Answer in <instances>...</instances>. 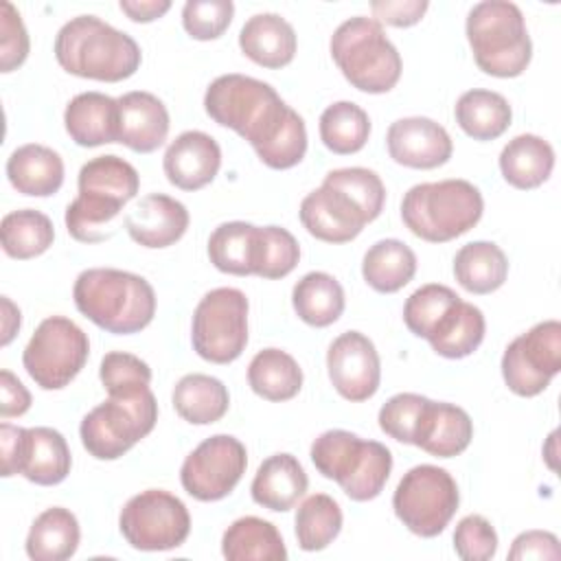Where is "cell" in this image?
<instances>
[{
  "mask_svg": "<svg viewBox=\"0 0 561 561\" xmlns=\"http://www.w3.org/2000/svg\"><path fill=\"white\" fill-rule=\"evenodd\" d=\"M204 110L217 125L248 140L270 169H291L307 153L302 116L261 79L239 72L217 77L206 88Z\"/></svg>",
  "mask_w": 561,
  "mask_h": 561,
  "instance_id": "1",
  "label": "cell"
},
{
  "mask_svg": "<svg viewBox=\"0 0 561 561\" xmlns=\"http://www.w3.org/2000/svg\"><path fill=\"white\" fill-rule=\"evenodd\" d=\"M79 195L66 208L68 234L81 243H99L114 234L112 221L138 195V171L123 158L107 153L79 169Z\"/></svg>",
  "mask_w": 561,
  "mask_h": 561,
  "instance_id": "2",
  "label": "cell"
},
{
  "mask_svg": "<svg viewBox=\"0 0 561 561\" xmlns=\"http://www.w3.org/2000/svg\"><path fill=\"white\" fill-rule=\"evenodd\" d=\"M55 59L75 77L116 83L140 68L142 53L125 31L96 15H77L57 31Z\"/></svg>",
  "mask_w": 561,
  "mask_h": 561,
  "instance_id": "3",
  "label": "cell"
},
{
  "mask_svg": "<svg viewBox=\"0 0 561 561\" xmlns=\"http://www.w3.org/2000/svg\"><path fill=\"white\" fill-rule=\"evenodd\" d=\"M72 298L79 313L114 335L138 333L156 316V291L149 280L116 267L83 270Z\"/></svg>",
  "mask_w": 561,
  "mask_h": 561,
  "instance_id": "4",
  "label": "cell"
},
{
  "mask_svg": "<svg viewBox=\"0 0 561 561\" xmlns=\"http://www.w3.org/2000/svg\"><path fill=\"white\" fill-rule=\"evenodd\" d=\"M482 213V193L460 178L414 184L401 199L405 228L430 243H445L469 232Z\"/></svg>",
  "mask_w": 561,
  "mask_h": 561,
  "instance_id": "5",
  "label": "cell"
},
{
  "mask_svg": "<svg viewBox=\"0 0 561 561\" xmlns=\"http://www.w3.org/2000/svg\"><path fill=\"white\" fill-rule=\"evenodd\" d=\"M465 33L478 68L491 77H519L533 57L522 9L508 0H482L471 7Z\"/></svg>",
  "mask_w": 561,
  "mask_h": 561,
  "instance_id": "6",
  "label": "cell"
},
{
  "mask_svg": "<svg viewBox=\"0 0 561 561\" xmlns=\"http://www.w3.org/2000/svg\"><path fill=\"white\" fill-rule=\"evenodd\" d=\"M311 462L355 502L375 500L392 471V454L379 440L346 430H327L311 443Z\"/></svg>",
  "mask_w": 561,
  "mask_h": 561,
  "instance_id": "7",
  "label": "cell"
},
{
  "mask_svg": "<svg viewBox=\"0 0 561 561\" xmlns=\"http://www.w3.org/2000/svg\"><path fill=\"white\" fill-rule=\"evenodd\" d=\"M329 50L344 79L368 94L390 92L403 70L397 46L375 18L344 20L331 35Z\"/></svg>",
  "mask_w": 561,
  "mask_h": 561,
  "instance_id": "8",
  "label": "cell"
},
{
  "mask_svg": "<svg viewBox=\"0 0 561 561\" xmlns=\"http://www.w3.org/2000/svg\"><path fill=\"white\" fill-rule=\"evenodd\" d=\"M158 421V403L151 388L127 397H107L92 408L81 425L83 447L96 460H116L142 440Z\"/></svg>",
  "mask_w": 561,
  "mask_h": 561,
  "instance_id": "9",
  "label": "cell"
},
{
  "mask_svg": "<svg viewBox=\"0 0 561 561\" xmlns=\"http://www.w3.org/2000/svg\"><path fill=\"white\" fill-rule=\"evenodd\" d=\"M460 504L458 484L451 473L436 465H416L399 480L392 508L401 524L419 537L440 535Z\"/></svg>",
  "mask_w": 561,
  "mask_h": 561,
  "instance_id": "10",
  "label": "cell"
},
{
  "mask_svg": "<svg viewBox=\"0 0 561 561\" xmlns=\"http://www.w3.org/2000/svg\"><path fill=\"white\" fill-rule=\"evenodd\" d=\"M88 355L85 331L66 316H48L31 335L22 364L42 390H61L81 373Z\"/></svg>",
  "mask_w": 561,
  "mask_h": 561,
  "instance_id": "11",
  "label": "cell"
},
{
  "mask_svg": "<svg viewBox=\"0 0 561 561\" xmlns=\"http://www.w3.org/2000/svg\"><path fill=\"white\" fill-rule=\"evenodd\" d=\"M248 309L241 289L217 287L204 294L191 322L195 353L210 364L234 362L248 344Z\"/></svg>",
  "mask_w": 561,
  "mask_h": 561,
  "instance_id": "12",
  "label": "cell"
},
{
  "mask_svg": "<svg viewBox=\"0 0 561 561\" xmlns=\"http://www.w3.org/2000/svg\"><path fill=\"white\" fill-rule=\"evenodd\" d=\"M118 528L125 541L145 552L180 548L191 533L186 504L169 491L147 489L129 497L118 515Z\"/></svg>",
  "mask_w": 561,
  "mask_h": 561,
  "instance_id": "13",
  "label": "cell"
},
{
  "mask_svg": "<svg viewBox=\"0 0 561 561\" xmlns=\"http://www.w3.org/2000/svg\"><path fill=\"white\" fill-rule=\"evenodd\" d=\"M561 370V322L543 320L517 335L502 355V377L517 397L541 394Z\"/></svg>",
  "mask_w": 561,
  "mask_h": 561,
  "instance_id": "14",
  "label": "cell"
},
{
  "mask_svg": "<svg viewBox=\"0 0 561 561\" xmlns=\"http://www.w3.org/2000/svg\"><path fill=\"white\" fill-rule=\"evenodd\" d=\"M248 467L245 445L230 434L202 440L182 462L180 482L199 502H217L234 491Z\"/></svg>",
  "mask_w": 561,
  "mask_h": 561,
  "instance_id": "15",
  "label": "cell"
},
{
  "mask_svg": "<svg viewBox=\"0 0 561 561\" xmlns=\"http://www.w3.org/2000/svg\"><path fill=\"white\" fill-rule=\"evenodd\" d=\"M327 370L337 394L353 403L370 399L381 381L379 353L359 331H344L329 344Z\"/></svg>",
  "mask_w": 561,
  "mask_h": 561,
  "instance_id": "16",
  "label": "cell"
},
{
  "mask_svg": "<svg viewBox=\"0 0 561 561\" xmlns=\"http://www.w3.org/2000/svg\"><path fill=\"white\" fill-rule=\"evenodd\" d=\"M386 147L397 164L436 169L451 158L454 142L443 125L427 116L399 118L388 127Z\"/></svg>",
  "mask_w": 561,
  "mask_h": 561,
  "instance_id": "17",
  "label": "cell"
},
{
  "mask_svg": "<svg viewBox=\"0 0 561 561\" xmlns=\"http://www.w3.org/2000/svg\"><path fill=\"white\" fill-rule=\"evenodd\" d=\"M221 167V149L217 140L199 129L175 136L164 151L162 169L167 180L182 191H199L215 180Z\"/></svg>",
  "mask_w": 561,
  "mask_h": 561,
  "instance_id": "18",
  "label": "cell"
},
{
  "mask_svg": "<svg viewBox=\"0 0 561 561\" xmlns=\"http://www.w3.org/2000/svg\"><path fill=\"white\" fill-rule=\"evenodd\" d=\"M298 213L307 232L327 243L353 241L368 224L344 193L327 184L307 193Z\"/></svg>",
  "mask_w": 561,
  "mask_h": 561,
  "instance_id": "19",
  "label": "cell"
},
{
  "mask_svg": "<svg viewBox=\"0 0 561 561\" xmlns=\"http://www.w3.org/2000/svg\"><path fill=\"white\" fill-rule=\"evenodd\" d=\"M188 221L191 217L182 202L164 193H149L127 213L125 228L138 245L160 250L180 241Z\"/></svg>",
  "mask_w": 561,
  "mask_h": 561,
  "instance_id": "20",
  "label": "cell"
},
{
  "mask_svg": "<svg viewBox=\"0 0 561 561\" xmlns=\"http://www.w3.org/2000/svg\"><path fill=\"white\" fill-rule=\"evenodd\" d=\"M118 101V142L136 153H151L169 136L167 105L151 92L134 90Z\"/></svg>",
  "mask_w": 561,
  "mask_h": 561,
  "instance_id": "21",
  "label": "cell"
},
{
  "mask_svg": "<svg viewBox=\"0 0 561 561\" xmlns=\"http://www.w3.org/2000/svg\"><path fill=\"white\" fill-rule=\"evenodd\" d=\"M473 438L471 416L454 403L427 399L414 432V445L436 458L462 454Z\"/></svg>",
  "mask_w": 561,
  "mask_h": 561,
  "instance_id": "22",
  "label": "cell"
},
{
  "mask_svg": "<svg viewBox=\"0 0 561 561\" xmlns=\"http://www.w3.org/2000/svg\"><path fill=\"white\" fill-rule=\"evenodd\" d=\"M239 48L254 64L276 70L291 64L298 39L294 26L278 13H256L241 26Z\"/></svg>",
  "mask_w": 561,
  "mask_h": 561,
  "instance_id": "23",
  "label": "cell"
},
{
  "mask_svg": "<svg viewBox=\"0 0 561 561\" xmlns=\"http://www.w3.org/2000/svg\"><path fill=\"white\" fill-rule=\"evenodd\" d=\"M64 125L79 147L118 142V101L94 90L81 92L68 101Z\"/></svg>",
  "mask_w": 561,
  "mask_h": 561,
  "instance_id": "24",
  "label": "cell"
},
{
  "mask_svg": "<svg viewBox=\"0 0 561 561\" xmlns=\"http://www.w3.org/2000/svg\"><path fill=\"white\" fill-rule=\"evenodd\" d=\"M72 467L70 447L53 427H24L20 473L39 486H53L68 478Z\"/></svg>",
  "mask_w": 561,
  "mask_h": 561,
  "instance_id": "25",
  "label": "cell"
},
{
  "mask_svg": "<svg viewBox=\"0 0 561 561\" xmlns=\"http://www.w3.org/2000/svg\"><path fill=\"white\" fill-rule=\"evenodd\" d=\"M309 478L291 454H274L265 458L250 484L252 500L270 511L285 513L307 493Z\"/></svg>",
  "mask_w": 561,
  "mask_h": 561,
  "instance_id": "26",
  "label": "cell"
},
{
  "mask_svg": "<svg viewBox=\"0 0 561 561\" xmlns=\"http://www.w3.org/2000/svg\"><path fill=\"white\" fill-rule=\"evenodd\" d=\"M261 254L263 228L254 224L226 221L219 224L208 239V259L224 274H259Z\"/></svg>",
  "mask_w": 561,
  "mask_h": 561,
  "instance_id": "27",
  "label": "cell"
},
{
  "mask_svg": "<svg viewBox=\"0 0 561 561\" xmlns=\"http://www.w3.org/2000/svg\"><path fill=\"white\" fill-rule=\"evenodd\" d=\"M7 178L22 195L48 197L64 184V160L55 149L28 142L9 156Z\"/></svg>",
  "mask_w": 561,
  "mask_h": 561,
  "instance_id": "28",
  "label": "cell"
},
{
  "mask_svg": "<svg viewBox=\"0 0 561 561\" xmlns=\"http://www.w3.org/2000/svg\"><path fill=\"white\" fill-rule=\"evenodd\" d=\"M554 167V149L537 134H519L511 138L500 153L502 178L519 188L530 191L541 186Z\"/></svg>",
  "mask_w": 561,
  "mask_h": 561,
  "instance_id": "29",
  "label": "cell"
},
{
  "mask_svg": "<svg viewBox=\"0 0 561 561\" xmlns=\"http://www.w3.org/2000/svg\"><path fill=\"white\" fill-rule=\"evenodd\" d=\"M486 320L484 313L462 298L436 322L427 335L436 355L447 359H462L471 355L484 340Z\"/></svg>",
  "mask_w": 561,
  "mask_h": 561,
  "instance_id": "30",
  "label": "cell"
},
{
  "mask_svg": "<svg viewBox=\"0 0 561 561\" xmlns=\"http://www.w3.org/2000/svg\"><path fill=\"white\" fill-rule=\"evenodd\" d=\"M221 554L228 561H285L287 548L278 528L261 517L234 519L221 537Z\"/></svg>",
  "mask_w": 561,
  "mask_h": 561,
  "instance_id": "31",
  "label": "cell"
},
{
  "mask_svg": "<svg viewBox=\"0 0 561 561\" xmlns=\"http://www.w3.org/2000/svg\"><path fill=\"white\" fill-rule=\"evenodd\" d=\"M81 530L75 513L50 506L35 517L26 535V554L33 561H66L79 548Z\"/></svg>",
  "mask_w": 561,
  "mask_h": 561,
  "instance_id": "32",
  "label": "cell"
},
{
  "mask_svg": "<svg viewBox=\"0 0 561 561\" xmlns=\"http://www.w3.org/2000/svg\"><path fill=\"white\" fill-rule=\"evenodd\" d=\"M454 276L469 294H491L508 276V259L493 241L465 243L454 256Z\"/></svg>",
  "mask_w": 561,
  "mask_h": 561,
  "instance_id": "33",
  "label": "cell"
},
{
  "mask_svg": "<svg viewBox=\"0 0 561 561\" xmlns=\"http://www.w3.org/2000/svg\"><path fill=\"white\" fill-rule=\"evenodd\" d=\"M171 401L186 423L210 425L228 412L230 394L221 379L204 373H191L175 383Z\"/></svg>",
  "mask_w": 561,
  "mask_h": 561,
  "instance_id": "34",
  "label": "cell"
},
{
  "mask_svg": "<svg viewBox=\"0 0 561 561\" xmlns=\"http://www.w3.org/2000/svg\"><path fill=\"white\" fill-rule=\"evenodd\" d=\"M456 123L473 140H495L500 138L513 118L508 101L493 90L473 88L460 94L454 107Z\"/></svg>",
  "mask_w": 561,
  "mask_h": 561,
  "instance_id": "35",
  "label": "cell"
},
{
  "mask_svg": "<svg viewBox=\"0 0 561 561\" xmlns=\"http://www.w3.org/2000/svg\"><path fill=\"white\" fill-rule=\"evenodd\" d=\"M416 274V254L399 239H381L373 243L362 261L364 280L379 294L403 289Z\"/></svg>",
  "mask_w": 561,
  "mask_h": 561,
  "instance_id": "36",
  "label": "cell"
},
{
  "mask_svg": "<svg viewBox=\"0 0 561 561\" xmlns=\"http://www.w3.org/2000/svg\"><path fill=\"white\" fill-rule=\"evenodd\" d=\"M344 289L327 272L305 274L291 289V305L296 316L309 327H329L344 311Z\"/></svg>",
  "mask_w": 561,
  "mask_h": 561,
  "instance_id": "37",
  "label": "cell"
},
{
  "mask_svg": "<svg viewBox=\"0 0 561 561\" xmlns=\"http://www.w3.org/2000/svg\"><path fill=\"white\" fill-rule=\"evenodd\" d=\"M248 383L265 401H289L302 388V370L289 353L263 348L248 366Z\"/></svg>",
  "mask_w": 561,
  "mask_h": 561,
  "instance_id": "38",
  "label": "cell"
},
{
  "mask_svg": "<svg viewBox=\"0 0 561 561\" xmlns=\"http://www.w3.org/2000/svg\"><path fill=\"white\" fill-rule=\"evenodd\" d=\"M2 250L7 256L26 261L44 254L55 239V228L48 215L35 208L11 210L0 221Z\"/></svg>",
  "mask_w": 561,
  "mask_h": 561,
  "instance_id": "39",
  "label": "cell"
},
{
  "mask_svg": "<svg viewBox=\"0 0 561 561\" xmlns=\"http://www.w3.org/2000/svg\"><path fill=\"white\" fill-rule=\"evenodd\" d=\"M320 140L337 156L357 153L370 136L368 114L353 101H335L320 114Z\"/></svg>",
  "mask_w": 561,
  "mask_h": 561,
  "instance_id": "40",
  "label": "cell"
},
{
  "mask_svg": "<svg viewBox=\"0 0 561 561\" xmlns=\"http://www.w3.org/2000/svg\"><path fill=\"white\" fill-rule=\"evenodd\" d=\"M342 508L327 493L309 495L296 511V539L300 550H324L342 530Z\"/></svg>",
  "mask_w": 561,
  "mask_h": 561,
  "instance_id": "41",
  "label": "cell"
},
{
  "mask_svg": "<svg viewBox=\"0 0 561 561\" xmlns=\"http://www.w3.org/2000/svg\"><path fill=\"white\" fill-rule=\"evenodd\" d=\"M327 186L337 188L340 193H344L366 217V221L370 224L373 219H377L383 210V202H386V188L381 178L364 167H344V169H333L324 175Z\"/></svg>",
  "mask_w": 561,
  "mask_h": 561,
  "instance_id": "42",
  "label": "cell"
},
{
  "mask_svg": "<svg viewBox=\"0 0 561 561\" xmlns=\"http://www.w3.org/2000/svg\"><path fill=\"white\" fill-rule=\"evenodd\" d=\"M460 300V296L438 283H427L410 294V298L403 305V322L405 327L416 335L425 337L432 333L436 322Z\"/></svg>",
  "mask_w": 561,
  "mask_h": 561,
  "instance_id": "43",
  "label": "cell"
},
{
  "mask_svg": "<svg viewBox=\"0 0 561 561\" xmlns=\"http://www.w3.org/2000/svg\"><path fill=\"white\" fill-rule=\"evenodd\" d=\"M99 377L110 397H127L149 388L151 368L131 353L112 351L103 355Z\"/></svg>",
  "mask_w": 561,
  "mask_h": 561,
  "instance_id": "44",
  "label": "cell"
},
{
  "mask_svg": "<svg viewBox=\"0 0 561 561\" xmlns=\"http://www.w3.org/2000/svg\"><path fill=\"white\" fill-rule=\"evenodd\" d=\"M234 15L230 0H188L182 7L184 31L199 42L217 39L226 33Z\"/></svg>",
  "mask_w": 561,
  "mask_h": 561,
  "instance_id": "45",
  "label": "cell"
},
{
  "mask_svg": "<svg viewBox=\"0 0 561 561\" xmlns=\"http://www.w3.org/2000/svg\"><path fill=\"white\" fill-rule=\"evenodd\" d=\"M425 401H427V397L416 394V392H399V394L390 397L381 405L379 416H377L381 432L399 443L414 445V432H416L419 416H421Z\"/></svg>",
  "mask_w": 561,
  "mask_h": 561,
  "instance_id": "46",
  "label": "cell"
},
{
  "mask_svg": "<svg viewBox=\"0 0 561 561\" xmlns=\"http://www.w3.org/2000/svg\"><path fill=\"white\" fill-rule=\"evenodd\" d=\"M300 259V245L296 237L280 226H263V254H261V278H285Z\"/></svg>",
  "mask_w": 561,
  "mask_h": 561,
  "instance_id": "47",
  "label": "cell"
},
{
  "mask_svg": "<svg viewBox=\"0 0 561 561\" xmlns=\"http://www.w3.org/2000/svg\"><path fill=\"white\" fill-rule=\"evenodd\" d=\"M454 550L465 561H489L497 552V533L482 515H467L456 524Z\"/></svg>",
  "mask_w": 561,
  "mask_h": 561,
  "instance_id": "48",
  "label": "cell"
},
{
  "mask_svg": "<svg viewBox=\"0 0 561 561\" xmlns=\"http://www.w3.org/2000/svg\"><path fill=\"white\" fill-rule=\"evenodd\" d=\"M31 50V39L20 11L9 2H0V70L11 72L20 68Z\"/></svg>",
  "mask_w": 561,
  "mask_h": 561,
  "instance_id": "49",
  "label": "cell"
},
{
  "mask_svg": "<svg viewBox=\"0 0 561 561\" xmlns=\"http://www.w3.org/2000/svg\"><path fill=\"white\" fill-rule=\"evenodd\" d=\"M561 557L557 535L548 530H526L513 539L508 550L511 561H526V559H550L557 561Z\"/></svg>",
  "mask_w": 561,
  "mask_h": 561,
  "instance_id": "50",
  "label": "cell"
},
{
  "mask_svg": "<svg viewBox=\"0 0 561 561\" xmlns=\"http://www.w3.org/2000/svg\"><path fill=\"white\" fill-rule=\"evenodd\" d=\"M427 0H375L370 2V11L375 20L381 24H390L397 28L412 26L421 22L427 11Z\"/></svg>",
  "mask_w": 561,
  "mask_h": 561,
  "instance_id": "51",
  "label": "cell"
},
{
  "mask_svg": "<svg viewBox=\"0 0 561 561\" xmlns=\"http://www.w3.org/2000/svg\"><path fill=\"white\" fill-rule=\"evenodd\" d=\"M31 408V392L24 388V383L11 373L0 370V416H22Z\"/></svg>",
  "mask_w": 561,
  "mask_h": 561,
  "instance_id": "52",
  "label": "cell"
},
{
  "mask_svg": "<svg viewBox=\"0 0 561 561\" xmlns=\"http://www.w3.org/2000/svg\"><path fill=\"white\" fill-rule=\"evenodd\" d=\"M24 427L2 423L0 425V447H2V478L20 473V454H22Z\"/></svg>",
  "mask_w": 561,
  "mask_h": 561,
  "instance_id": "53",
  "label": "cell"
},
{
  "mask_svg": "<svg viewBox=\"0 0 561 561\" xmlns=\"http://www.w3.org/2000/svg\"><path fill=\"white\" fill-rule=\"evenodd\" d=\"M118 7L134 22H153L171 9V2L169 0H121Z\"/></svg>",
  "mask_w": 561,
  "mask_h": 561,
  "instance_id": "54",
  "label": "cell"
},
{
  "mask_svg": "<svg viewBox=\"0 0 561 561\" xmlns=\"http://www.w3.org/2000/svg\"><path fill=\"white\" fill-rule=\"evenodd\" d=\"M0 305H2V337H0V344L9 346L11 340L15 337V333L20 331L22 316H20V309L13 305V300L9 296H2Z\"/></svg>",
  "mask_w": 561,
  "mask_h": 561,
  "instance_id": "55",
  "label": "cell"
}]
</instances>
